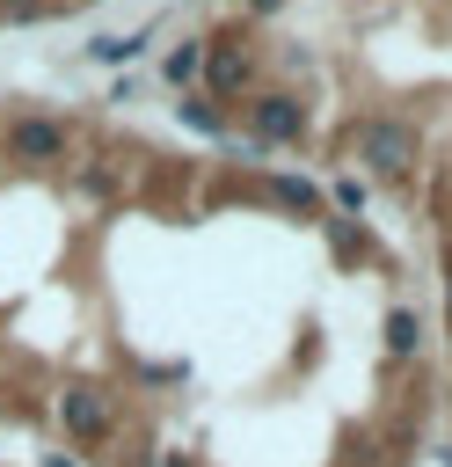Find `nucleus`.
Segmentation results:
<instances>
[{
    "label": "nucleus",
    "instance_id": "obj_1",
    "mask_svg": "<svg viewBox=\"0 0 452 467\" xmlns=\"http://www.w3.org/2000/svg\"><path fill=\"white\" fill-rule=\"evenodd\" d=\"M357 161H372L379 175H401V168L416 161V131H408V124L372 117V124H357Z\"/></svg>",
    "mask_w": 452,
    "mask_h": 467
},
{
    "label": "nucleus",
    "instance_id": "obj_2",
    "mask_svg": "<svg viewBox=\"0 0 452 467\" xmlns=\"http://www.w3.org/2000/svg\"><path fill=\"white\" fill-rule=\"evenodd\" d=\"M7 153L15 161H58L66 153V131L44 124V117H22V124H7Z\"/></svg>",
    "mask_w": 452,
    "mask_h": 467
},
{
    "label": "nucleus",
    "instance_id": "obj_3",
    "mask_svg": "<svg viewBox=\"0 0 452 467\" xmlns=\"http://www.w3.org/2000/svg\"><path fill=\"white\" fill-rule=\"evenodd\" d=\"M58 416H66V431H73V438H102V431H109V401H102V394H87V387H73V394L58 401Z\"/></svg>",
    "mask_w": 452,
    "mask_h": 467
},
{
    "label": "nucleus",
    "instance_id": "obj_4",
    "mask_svg": "<svg viewBox=\"0 0 452 467\" xmlns=\"http://www.w3.org/2000/svg\"><path fill=\"white\" fill-rule=\"evenodd\" d=\"M299 124H306V117H299L292 95H262V102H255V131H262V139H299Z\"/></svg>",
    "mask_w": 452,
    "mask_h": 467
},
{
    "label": "nucleus",
    "instance_id": "obj_5",
    "mask_svg": "<svg viewBox=\"0 0 452 467\" xmlns=\"http://www.w3.org/2000/svg\"><path fill=\"white\" fill-rule=\"evenodd\" d=\"M197 66H204V44H197V36H182V44L160 58V73H168L175 88H182V80H197Z\"/></svg>",
    "mask_w": 452,
    "mask_h": 467
},
{
    "label": "nucleus",
    "instance_id": "obj_6",
    "mask_svg": "<svg viewBox=\"0 0 452 467\" xmlns=\"http://www.w3.org/2000/svg\"><path fill=\"white\" fill-rule=\"evenodd\" d=\"M416 343H423V328H416V314H408V306H401V314H386V350H394V358H408Z\"/></svg>",
    "mask_w": 452,
    "mask_h": 467
},
{
    "label": "nucleus",
    "instance_id": "obj_7",
    "mask_svg": "<svg viewBox=\"0 0 452 467\" xmlns=\"http://www.w3.org/2000/svg\"><path fill=\"white\" fill-rule=\"evenodd\" d=\"M270 190H277V204H292V212L313 204V182H306V175H270Z\"/></svg>",
    "mask_w": 452,
    "mask_h": 467
},
{
    "label": "nucleus",
    "instance_id": "obj_8",
    "mask_svg": "<svg viewBox=\"0 0 452 467\" xmlns=\"http://www.w3.org/2000/svg\"><path fill=\"white\" fill-rule=\"evenodd\" d=\"M87 51H95L102 66H117V58H139V36H95Z\"/></svg>",
    "mask_w": 452,
    "mask_h": 467
},
{
    "label": "nucleus",
    "instance_id": "obj_9",
    "mask_svg": "<svg viewBox=\"0 0 452 467\" xmlns=\"http://www.w3.org/2000/svg\"><path fill=\"white\" fill-rule=\"evenodd\" d=\"M241 73H248V66H241L233 51H219V58H211V88H241Z\"/></svg>",
    "mask_w": 452,
    "mask_h": 467
},
{
    "label": "nucleus",
    "instance_id": "obj_10",
    "mask_svg": "<svg viewBox=\"0 0 452 467\" xmlns=\"http://www.w3.org/2000/svg\"><path fill=\"white\" fill-rule=\"evenodd\" d=\"M22 7H51V0H22Z\"/></svg>",
    "mask_w": 452,
    "mask_h": 467
}]
</instances>
